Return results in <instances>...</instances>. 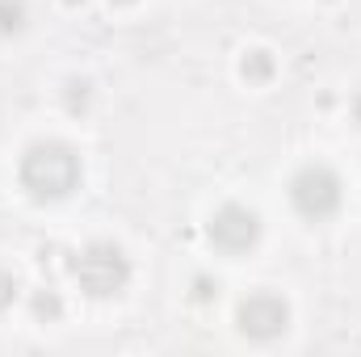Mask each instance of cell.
I'll return each instance as SVG.
<instances>
[{
	"label": "cell",
	"mask_w": 361,
	"mask_h": 357,
	"mask_svg": "<svg viewBox=\"0 0 361 357\" xmlns=\"http://www.w3.org/2000/svg\"><path fill=\"white\" fill-rule=\"evenodd\" d=\"M80 152L63 139H38L25 147L21 164H17V177L30 189V198L38 202H55V198H68L76 185H80Z\"/></svg>",
	"instance_id": "1"
},
{
	"label": "cell",
	"mask_w": 361,
	"mask_h": 357,
	"mask_svg": "<svg viewBox=\"0 0 361 357\" xmlns=\"http://www.w3.org/2000/svg\"><path fill=\"white\" fill-rule=\"evenodd\" d=\"M72 277L80 282V290H85L89 298H114V294H122L126 282H130V261H126V253H122L118 244L92 240L89 248L76 253Z\"/></svg>",
	"instance_id": "2"
},
{
	"label": "cell",
	"mask_w": 361,
	"mask_h": 357,
	"mask_svg": "<svg viewBox=\"0 0 361 357\" xmlns=\"http://www.w3.org/2000/svg\"><path fill=\"white\" fill-rule=\"evenodd\" d=\"M345 202V181L336 177V169L328 164H302L290 177V206L307 219V223H324L341 210Z\"/></svg>",
	"instance_id": "3"
},
{
	"label": "cell",
	"mask_w": 361,
	"mask_h": 357,
	"mask_svg": "<svg viewBox=\"0 0 361 357\" xmlns=\"http://www.w3.org/2000/svg\"><path fill=\"white\" fill-rule=\"evenodd\" d=\"M206 236H210V244H214L219 253L240 257V253L257 248V240H261V214L248 210V206H240V202H227V206H219V210L210 214Z\"/></svg>",
	"instance_id": "4"
},
{
	"label": "cell",
	"mask_w": 361,
	"mask_h": 357,
	"mask_svg": "<svg viewBox=\"0 0 361 357\" xmlns=\"http://www.w3.org/2000/svg\"><path fill=\"white\" fill-rule=\"evenodd\" d=\"M235 324H240V332L252 337V341H277V337L290 328V303H286L281 294H273V290H257V294H248V298L240 303Z\"/></svg>",
	"instance_id": "5"
},
{
	"label": "cell",
	"mask_w": 361,
	"mask_h": 357,
	"mask_svg": "<svg viewBox=\"0 0 361 357\" xmlns=\"http://www.w3.org/2000/svg\"><path fill=\"white\" fill-rule=\"evenodd\" d=\"M240 72H244V80H252V85H265V80H273L277 63H273L269 51H248V55L240 59Z\"/></svg>",
	"instance_id": "6"
},
{
	"label": "cell",
	"mask_w": 361,
	"mask_h": 357,
	"mask_svg": "<svg viewBox=\"0 0 361 357\" xmlns=\"http://www.w3.org/2000/svg\"><path fill=\"white\" fill-rule=\"evenodd\" d=\"M25 0H0V38L8 34H21L25 30Z\"/></svg>",
	"instance_id": "7"
},
{
	"label": "cell",
	"mask_w": 361,
	"mask_h": 357,
	"mask_svg": "<svg viewBox=\"0 0 361 357\" xmlns=\"http://www.w3.org/2000/svg\"><path fill=\"white\" fill-rule=\"evenodd\" d=\"M30 307H34V320H47V324H55V320L63 315V298H59L55 290H38Z\"/></svg>",
	"instance_id": "8"
},
{
	"label": "cell",
	"mask_w": 361,
	"mask_h": 357,
	"mask_svg": "<svg viewBox=\"0 0 361 357\" xmlns=\"http://www.w3.org/2000/svg\"><path fill=\"white\" fill-rule=\"evenodd\" d=\"M17 294H21V282H17V273L0 269V311H8V307L17 303Z\"/></svg>",
	"instance_id": "9"
},
{
	"label": "cell",
	"mask_w": 361,
	"mask_h": 357,
	"mask_svg": "<svg viewBox=\"0 0 361 357\" xmlns=\"http://www.w3.org/2000/svg\"><path fill=\"white\" fill-rule=\"evenodd\" d=\"M89 105V80H68V109H85Z\"/></svg>",
	"instance_id": "10"
},
{
	"label": "cell",
	"mask_w": 361,
	"mask_h": 357,
	"mask_svg": "<svg viewBox=\"0 0 361 357\" xmlns=\"http://www.w3.org/2000/svg\"><path fill=\"white\" fill-rule=\"evenodd\" d=\"M210 294H219V282H210V277H197V282H193V298H197V303H206Z\"/></svg>",
	"instance_id": "11"
},
{
	"label": "cell",
	"mask_w": 361,
	"mask_h": 357,
	"mask_svg": "<svg viewBox=\"0 0 361 357\" xmlns=\"http://www.w3.org/2000/svg\"><path fill=\"white\" fill-rule=\"evenodd\" d=\"M114 4H135V0H114Z\"/></svg>",
	"instance_id": "12"
}]
</instances>
